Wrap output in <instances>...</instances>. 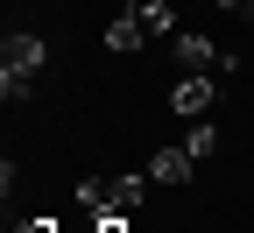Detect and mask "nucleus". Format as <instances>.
I'll return each mask as SVG.
<instances>
[{
    "label": "nucleus",
    "instance_id": "9b49d317",
    "mask_svg": "<svg viewBox=\"0 0 254 233\" xmlns=\"http://www.w3.org/2000/svg\"><path fill=\"white\" fill-rule=\"evenodd\" d=\"M14 233H64V226H57V219H21Z\"/></svg>",
    "mask_w": 254,
    "mask_h": 233
},
{
    "label": "nucleus",
    "instance_id": "f8f14e48",
    "mask_svg": "<svg viewBox=\"0 0 254 233\" xmlns=\"http://www.w3.org/2000/svg\"><path fill=\"white\" fill-rule=\"evenodd\" d=\"M92 233H134L127 219H92Z\"/></svg>",
    "mask_w": 254,
    "mask_h": 233
},
{
    "label": "nucleus",
    "instance_id": "7ed1b4c3",
    "mask_svg": "<svg viewBox=\"0 0 254 233\" xmlns=\"http://www.w3.org/2000/svg\"><path fill=\"white\" fill-rule=\"evenodd\" d=\"M148 205V170H127V177H106V219H127Z\"/></svg>",
    "mask_w": 254,
    "mask_h": 233
},
{
    "label": "nucleus",
    "instance_id": "6e6552de",
    "mask_svg": "<svg viewBox=\"0 0 254 233\" xmlns=\"http://www.w3.org/2000/svg\"><path fill=\"white\" fill-rule=\"evenodd\" d=\"M184 149H190V155L205 162V155L219 149V127H212V120H190V135H184Z\"/></svg>",
    "mask_w": 254,
    "mask_h": 233
},
{
    "label": "nucleus",
    "instance_id": "0eeeda50",
    "mask_svg": "<svg viewBox=\"0 0 254 233\" xmlns=\"http://www.w3.org/2000/svg\"><path fill=\"white\" fill-rule=\"evenodd\" d=\"M134 14L148 36H177V14H170V0H134Z\"/></svg>",
    "mask_w": 254,
    "mask_h": 233
},
{
    "label": "nucleus",
    "instance_id": "20e7f679",
    "mask_svg": "<svg viewBox=\"0 0 254 233\" xmlns=\"http://www.w3.org/2000/svg\"><path fill=\"white\" fill-rule=\"evenodd\" d=\"M0 57H7L0 71H28V78H36L43 64H50V43L36 36V28H14V36H7V50H0Z\"/></svg>",
    "mask_w": 254,
    "mask_h": 233
},
{
    "label": "nucleus",
    "instance_id": "f257e3e1",
    "mask_svg": "<svg viewBox=\"0 0 254 233\" xmlns=\"http://www.w3.org/2000/svg\"><path fill=\"white\" fill-rule=\"evenodd\" d=\"M170 57L184 64V71H198V78H233L240 71V57L219 50L212 36H198V28H177V36H170Z\"/></svg>",
    "mask_w": 254,
    "mask_h": 233
},
{
    "label": "nucleus",
    "instance_id": "423d86ee",
    "mask_svg": "<svg viewBox=\"0 0 254 233\" xmlns=\"http://www.w3.org/2000/svg\"><path fill=\"white\" fill-rule=\"evenodd\" d=\"M190 170H198L190 149H155V155H148V184H184Z\"/></svg>",
    "mask_w": 254,
    "mask_h": 233
},
{
    "label": "nucleus",
    "instance_id": "1a4fd4ad",
    "mask_svg": "<svg viewBox=\"0 0 254 233\" xmlns=\"http://www.w3.org/2000/svg\"><path fill=\"white\" fill-rule=\"evenodd\" d=\"M28 92H36V78H28V71H0V99H7V106H21Z\"/></svg>",
    "mask_w": 254,
    "mask_h": 233
},
{
    "label": "nucleus",
    "instance_id": "39448f33",
    "mask_svg": "<svg viewBox=\"0 0 254 233\" xmlns=\"http://www.w3.org/2000/svg\"><path fill=\"white\" fill-rule=\"evenodd\" d=\"M141 43H155V36L141 28V14H134V7L106 21V50H113V57H141Z\"/></svg>",
    "mask_w": 254,
    "mask_h": 233
},
{
    "label": "nucleus",
    "instance_id": "9d476101",
    "mask_svg": "<svg viewBox=\"0 0 254 233\" xmlns=\"http://www.w3.org/2000/svg\"><path fill=\"white\" fill-rule=\"evenodd\" d=\"M219 14H233V21H254V0H212Z\"/></svg>",
    "mask_w": 254,
    "mask_h": 233
},
{
    "label": "nucleus",
    "instance_id": "f03ea898",
    "mask_svg": "<svg viewBox=\"0 0 254 233\" xmlns=\"http://www.w3.org/2000/svg\"><path fill=\"white\" fill-rule=\"evenodd\" d=\"M212 99H219V78L184 71V78L170 85V113H184V120H212Z\"/></svg>",
    "mask_w": 254,
    "mask_h": 233
}]
</instances>
